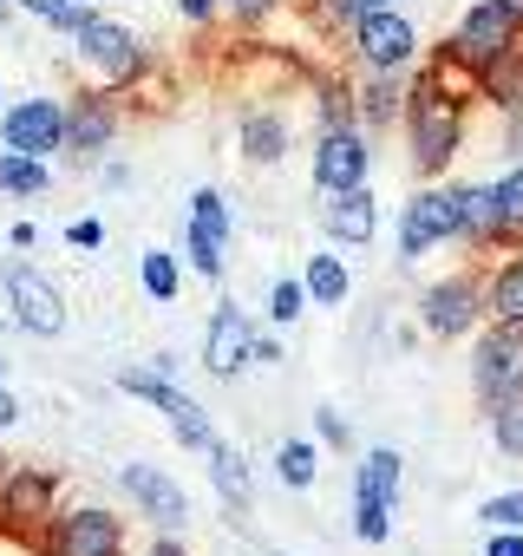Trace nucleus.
I'll return each mask as SVG.
<instances>
[{"label":"nucleus","instance_id":"nucleus-46","mask_svg":"<svg viewBox=\"0 0 523 556\" xmlns=\"http://www.w3.org/2000/svg\"><path fill=\"white\" fill-rule=\"evenodd\" d=\"M14 21V0H0V27H8Z\"/></svg>","mask_w":523,"mask_h":556},{"label":"nucleus","instance_id":"nucleus-33","mask_svg":"<svg viewBox=\"0 0 523 556\" xmlns=\"http://www.w3.org/2000/svg\"><path fill=\"white\" fill-rule=\"evenodd\" d=\"M477 517H484L490 530H523V491H497V497H484Z\"/></svg>","mask_w":523,"mask_h":556},{"label":"nucleus","instance_id":"nucleus-10","mask_svg":"<svg viewBox=\"0 0 523 556\" xmlns=\"http://www.w3.org/2000/svg\"><path fill=\"white\" fill-rule=\"evenodd\" d=\"M484 321V282L477 275H445L419 295V328L432 341H464L471 328Z\"/></svg>","mask_w":523,"mask_h":556},{"label":"nucleus","instance_id":"nucleus-9","mask_svg":"<svg viewBox=\"0 0 523 556\" xmlns=\"http://www.w3.org/2000/svg\"><path fill=\"white\" fill-rule=\"evenodd\" d=\"M53 517H60V471H27V465H14L8 478H0V530H14V536L34 543Z\"/></svg>","mask_w":523,"mask_h":556},{"label":"nucleus","instance_id":"nucleus-45","mask_svg":"<svg viewBox=\"0 0 523 556\" xmlns=\"http://www.w3.org/2000/svg\"><path fill=\"white\" fill-rule=\"evenodd\" d=\"M503 8H510V21H516V27H523V0H503Z\"/></svg>","mask_w":523,"mask_h":556},{"label":"nucleus","instance_id":"nucleus-5","mask_svg":"<svg viewBox=\"0 0 523 556\" xmlns=\"http://www.w3.org/2000/svg\"><path fill=\"white\" fill-rule=\"evenodd\" d=\"M0 289H8V321L34 341H60L66 334V295L53 275H40L34 262H8L0 268Z\"/></svg>","mask_w":523,"mask_h":556},{"label":"nucleus","instance_id":"nucleus-28","mask_svg":"<svg viewBox=\"0 0 523 556\" xmlns=\"http://www.w3.org/2000/svg\"><path fill=\"white\" fill-rule=\"evenodd\" d=\"M315 471H321L315 439H282V445H276V478H282L289 491H308V484H315Z\"/></svg>","mask_w":523,"mask_h":556},{"label":"nucleus","instance_id":"nucleus-36","mask_svg":"<svg viewBox=\"0 0 523 556\" xmlns=\"http://www.w3.org/2000/svg\"><path fill=\"white\" fill-rule=\"evenodd\" d=\"M315 439H321V445H334V452H347V445H354V432H347V419H341L334 406H321V413H315Z\"/></svg>","mask_w":523,"mask_h":556},{"label":"nucleus","instance_id":"nucleus-31","mask_svg":"<svg viewBox=\"0 0 523 556\" xmlns=\"http://www.w3.org/2000/svg\"><path fill=\"white\" fill-rule=\"evenodd\" d=\"M490 439H497L503 458H523V393H510V400L490 406Z\"/></svg>","mask_w":523,"mask_h":556},{"label":"nucleus","instance_id":"nucleus-11","mask_svg":"<svg viewBox=\"0 0 523 556\" xmlns=\"http://www.w3.org/2000/svg\"><path fill=\"white\" fill-rule=\"evenodd\" d=\"M516 21H510V8L503 0H477V8H464V21L451 27V40H445V53L451 60H464L471 73H484L490 60H503L510 47H516Z\"/></svg>","mask_w":523,"mask_h":556},{"label":"nucleus","instance_id":"nucleus-40","mask_svg":"<svg viewBox=\"0 0 523 556\" xmlns=\"http://www.w3.org/2000/svg\"><path fill=\"white\" fill-rule=\"evenodd\" d=\"M484 556H523V530H490Z\"/></svg>","mask_w":523,"mask_h":556},{"label":"nucleus","instance_id":"nucleus-34","mask_svg":"<svg viewBox=\"0 0 523 556\" xmlns=\"http://www.w3.org/2000/svg\"><path fill=\"white\" fill-rule=\"evenodd\" d=\"M354 536L360 543H386L393 536V510L386 504H354Z\"/></svg>","mask_w":523,"mask_h":556},{"label":"nucleus","instance_id":"nucleus-15","mask_svg":"<svg viewBox=\"0 0 523 556\" xmlns=\"http://www.w3.org/2000/svg\"><path fill=\"white\" fill-rule=\"evenodd\" d=\"M118 491L138 504V517H151L164 536H177L183 523H190V497H183V484L164 471V465H118Z\"/></svg>","mask_w":523,"mask_h":556},{"label":"nucleus","instance_id":"nucleus-1","mask_svg":"<svg viewBox=\"0 0 523 556\" xmlns=\"http://www.w3.org/2000/svg\"><path fill=\"white\" fill-rule=\"evenodd\" d=\"M66 47H73V66L86 73L92 92H125L144 79V40H138V27H125L112 14H86L66 34Z\"/></svg>","mask_w":523,"mask_h":556},{"label":"nucleus","instance_id":"nucleus-24","mask_svg":"<svg viewBox=\"0 0 523 556\" xmlns=\"http://www.w3.org/2000/svg\"><path fill=\"white\" fill-rule=\"evenodd\" d=\"M302 289H308V302L315 308H341L347 302V289H354V275H347V262L341 255H308V268H302Z\"/></svg>","mask_w":523,"mask_h":556},{"label":"nucleus","instance_id":"nucleus-43","mask_svg":"<svg viewBox=\"0 0 523 556\" xmlns=\"http://www.w3.org/2000/svg\"><path fill=\"white\" fill-rule=\"evenodd\" d=\"M34 236H40L34 223H14V229H8V242H14V249H34Z\"/></svg>","mask_w":523,"mask_h":556},{"label":"nucleus","instance_id":"nucleus-32","mask_svg":"<svg viewBox=\"0 0 523 556\" xmlns=\"http://www.w3.org/2000/svg\"><path fill=\"white\" fill-rule=\"evenodd\" d=\"M490 190H497V216H503V242H523V164H516L510 177H497Z\"/></svg>","mask_w":523,"mask_h":556},{"label":"nucleus","instance_id":"nucleus-22","mask_svg":"<svg viewBox=\"0 0 523 556\" xmlns=\"http://www.w3.org/2000/svg\"><path fill=\"white\" fill-rule=\"evenodd\" d=\"M458 236L477 242V249L503 242V216H497V190L490 184H464L458 190Z\"/></svg>","mask_w":523,"mask_h":556},{"label":"nucleus","instance_id":"nucleus-42","mask_svg":"<svg viewBox=\"0 0 523 556\" xmlns=\"http://www.w3.org/2000/svg\"><path fill=\"white\" fill-rule=\"evenodd\" d=\"M14 8H21V14H34V21H47V14L60 8V0H14Z\"/></svg>","mask_w":523,"mask_h":556},{"label":"nucleus","instance_id":"nucleus-4","mask_svg":"<svg viewBox=\"0 0 523 556\" xmlns=\"http://www.w3.org/2000/svg\"><path fill=\"white\" fill-rule=\"evenodd\" d=\"M40 556H131V523L105 504H79V510H60L40 536H34Z\"/></svg>","mask_w":523,"mask_h":556},{"label":"nucleus","instance_id":"nucleus-14","mask_svg":"<svg viewBox=\"0 0 523 556\" xmlns=\"http://www.w3.org/2000/svg\"><path fill=\"white\" fill-rule=\"evenodd\" d=\"M458 236V184L445 190V184H432V190H419L406 210H399V262H419V255H432L438 242H451Z\"/></svg>","mask_w":523,"mask_h":556},{"label":"nucleus","instance_id":"nucleus-27","mask_svg":"<svg viewBox=\"0 0 523 556\" xmlns=\"http://www.w3.org/2000/svg\"><path fill=\"white\" fill-rule=\"evenodd\" d=\"M138 282H144V295H151V302H164V308H170V302H177V289H183V268H177V255H170V249H144V255H138Z\"/></svg>","mask_w":523,"mask_h":556},{"label":"nucleus","instance_id":"nucleus-17","mask_svg":"<svg viewBox=\"0 0 523 556\" xmlns=\"http://www.w3.org/2000/svg\"><path fill=\"white\" fill-rule=\"evenodd\" d=\"M248 341H255L248 315H242L235 302H216V315H209V328H203V367H209L216 380L248 374Z\"/></svg>","mask_w":523,"mask_h":556},{"label":"nucleus","instance_id":"nucleus-16","mask_svg":"<svg viewBox=\"0 0 523 556\" xmlns=\"http://www.w3.org/2000/svg\"><path fill=\"white\" fill-rule=\"evenodd\" d=\"M183 249H190V268L203 275V282H222V262H229V203H222V190H196L190 197V236H183Z\"/></svg>","mask_w":523,"mask_h":556},{"label":"nucleus","instance_id":"nucleus-39","mask_svg":"<svg viewBox=\"0 0 523 556\" xmlns=\"http://www.w3.org/2000/svg\"><path fill=\"white\" fill-rule=\"evenodd\" d=\"M276 361H282V341L276 334H255L248 341V367H276Z\"/></svg>","mask_w":523,"mask_h":556},{"label":"nucleus","instance_id":"nucleus-41","mask_svg":"<svg viewBox=\"0 0 523 556\" xmlns=\"http://www.w3.org/2000/svg\"><path fill=\"white\" fill-rule=\"evenodd\" d=\"M14 419H21V400H14V393H8V387H0V432H8V426H14Z\"/></svg>","mask_w":523,"mask_h":556},{"label":"nucleus","instance_id":"nucleus-26","mask_svg":"<svg viewBox=\"0 0 523 556\" xmlns=\"http://www.w3.org/2000/svg\"><path fill=\"white\" fill-rule=\"evenodd\" d=\"M203 458H209V478H216V491L229 497V510H235V523H242V510H248V458H242L235 445H222V439H216Z\"/></svg>","mask_w":523,"mask_h":556},{"label":"nucleus","instance_id":"nucleus-35","mask_svg":"<svg viewBox=\"0 0 523 556\" xmlns=\"http://www.w3.org/2000/svg\"><path fill=\"white\" fill-rule=\"evenodd\" d=\"M282 8H289V0H222V14L235 27H262V21H276Z\"/></svg>","mask_w":523,"mask_h":556},{"label":"nucleus","instance_id":"nucleus-6","mask_svg":"<svg viewBox=\"0 0 523 556\" xmlns=\"http://www.w3.org/2000/svg\"><path fill=\"white\" fill-rule=\"evenodd\" d=\"M347 47H354L360 73H406L419 60V27L399 8H373L347 27Z\"/></svg>","mask_w":523,"mask_h":556},{"label":"nucleus","instance_id":"nucleus-44","mask_svg":"<svg viewBox=\"0 0 523 556\" xmlns=\"http://www.w3.org/2000/svg\"><path fill=\"white\" fill-rule=\"evenodd\" d=\"M138 556H183V543H177V536H157V543H151V549H138Z\"/></svg>","mask_w":523,"mask_h":556},{"label":"nucleus","instance_id":"nucleus-13","mask_svg":"<svg viewBox=\"0 0 523 556\" xmlns=\"http://www.w3.org/2000/svg\"><path fill=\"white\" fill-rule=\"evenodd\" d=\"M0 144L27 157H60L66 144V99H14L0 105Z\"/></svg>","mask_w":523,"mask_h":556},{"label":"nucleus","instance_id":"nucleus-38","mask_svg":"<svg viewBox=\"0 0 523 556\" xmlns=\"http://www.w3.org/2000/svg\"><path fill=\"white\" fill-rule=\"evenodd\" d=\"M177 14H183L190 27H209V21L222 14V0H177Z\"/></svg>","mask_w":523,"mask_h":556},{"label":"nucleus","instance_id":"nucleus-12","mask_svg":"<svg viewBox=\"0 0 523 556\" xmlns=\"http://www.w3.org/2000/svg\"><path fill=\"white\" fill-rule=\"evenodd\" d=\"M118 144V99L112 92H79V99H66V164H79V170H92L105 151Z\"/></svg>","mask_w":523,"mask_h":556},{"label":"nucleus","instance_id":"nucleus-2","mask_svg":"<svg viewBox=\"0 0 523 556\" xmlns=\"http://www.w3.org/2000/svg\"><path fill=\"white\" fill-rule=\"evenodd\" d=\"M406 144H412V170L419 177H438L458 157V144H464V99L445 92L432 73L412 79V92H406Z\"/></svg>","mask_w":523,"mask_h":556},{"label":"nucleus","instance_id":"nucleus-21","mask_svg":"<svg viewBox=\"0 0 523 556\" xmlns=\"http://www.w3.org/2000/svg\"><path fill=\"white\" fill-rule=\"evenodd\" d=\"M406 73H367V86H360V99H354V118L367 125V131H386L393 118H406Z\"/></svg>","mask_w":523,"mask_h":556},{"label":"nucleus","instance_id":"nucleus-30","mask_svg":"<svg viewBox=\"0 0 523 556\" xmlns=\"http://www.w3.org/2000/svg\"><path fill=\"white\" fill-rule=\"evenodd\" d=\"M373 8H399V0H308V14H315V27H328V34H347L360 14H373Z\"/></svg>","mask_w":523,"mask_h":556},{"label":"nucleus","instance_id":"nucleus-8","mask_svg":"<svg viewBox=\"0 0 523 556\" xmlns=\"http://www.w3.org/2000/svg\"><path fill=\"white\" fill-rule=\"evenodd\" d=\"M471 387L484 406L523 393V321H490L471 348Z\"/></svg>","mask_w":523,"mask_h":556},{"label":"nucleus","instance_id":"nucleus-25","mask_svg":"<svg viewBox=\"0 0 523 556\" xmlns=\"http://www.w3.org/2000/svg\"><path fill=\"white\" fill-rule=\"evenodd\" d=\"M47 190H53L47 157H27V151L0 144V197H47Z\"/></svg>","mask_w":523,"mask_h":556},{"label":"nucleus","instance_id":"nucleus-29","mask_svg":"<svg viewBox=\"0 0 523 556\" xmlns=\"http://www.w3.org/2000/svg\"><path fill=\"white\" fill-rule=\"evenodd\" d=\"M308 308H315V302H308V289H302V275H282V282H269V302H262V315H269L276 328H295Z\"/></svg>","mask_w":523,"mask_h":556},{"label":"nucleus","instance_id":"nucleus-19","mask_svg":"<svg viewBox=\"0 0 523 556\" xmlns=\"http://www.w3.org/2000/svg\"><path fill=\"white\" fill-rule=\"evenodd\" d=\"M289 118L282 112H269V105H255V112H242V131H235V144H242V164H255V170H269V164H282L289 157Z\"/></svg>","mask_w":523,"mask_h":556},{"label":"nucleus","instance_id":"nucleus-49","mask_svg":"<svg viewBox=\"0 0 523 556\" xmlns=\"http://www.w3.org/2000/svg\"><path fill=\"white\" fill-rule=\"evenodd\" d=\"M0 105H8V92H0Z\"/></svg>","mask_w":523,"mask_h":556},{"label":"nucleus","instance_id":"nucleus-37","mask_svg":"<svg viewBox=\"0 0 523 556\" xmlns=\"http://www.w3.org/2000/svg\"><path fill=\"white\" fill-rule=\"evenodd\" d=\"M66 242H73V249H99V242H105V223H99V216H79V223H66Z\"/></svg>","mask_w":523,"mask_h":556},{"label":"nucleus","instance_id":"nucleus-20","mask_svg":"<svg viewBox=\"0 0 523 556\" xmlns=\"http://www.w3.org/2000/svg\"><path fill=\"white\" fill-rule=\"evenodd\" d=\"M399 478H406V458L393 445H373L360 452V471H354V504H399Z\"/></svg>","mask_w":523,"mask_h":556},{"label":"nucleus","instance_id":"nucleus-48","mask_svg":"<svg viewBox=\"0 0 523 556\" xmlns=\"http://www.w3.org/2000/svg\"><path fill=\"white\" fill-rule=\"evenodd\" d=\"M269 556H295V549H269Z\"/></svg>","mask_w":523,"mask_h":556},{"label":"nucleus","instance_id":"nucleus-23","mask_svg":"<svg viewBox=\"0 0 523 556\" xmlns=\"http://www.w3.org/2000/svg\"><path fill=\"white\" fill-rule=\"evenodd\" d=\"M484 315L490 321H523V249L484 275Z\"/></svg>","mask_w":523,"mask_h":556},{"label":"nucleus","instance_id":"nucleus-3","mask_svg":"<svg viewBox=\"0 0 523 556\" xmlns=\"http://www.w3.org/2000/svg\"><path fill=\"white\" fill-rule=\"evenodd\" d=\"M118 393H131V400H144L151 413H164V426H170V439H177L183 452H209V445H216V419H209L203 400H190L164 367H125V374H118Z\"/></svg>","mask_w":523,"mask_h":556},{"label":"nucleus","instance_id":"nucleus-7","mask_svg":"<svg viewBox=\"0 0 523 556\" xmlns=\"http://www.w3.org/2000/svg\"><path fill=\"white\" fill-rule=\"evenodd\" d=\"M373 170V151H367V125L354 118H328L321 138H315V190L321 197H341V190H360Z\"/></svg>","mask_w":523,"mask_h":556},{"label":"nucleus","instance_id":"nucleus-47","mask_svg":"<svg viewBox=\"0 0 523 556\" xmlns=\"http://www.w3.org/2000/svg\"><path fill=\"white\" fill-rule=\"evenodd\" d=\"M8 471H14V458H8V452H0V478H8Z\"/></svg>","mask_w":523,"mask_h":556},{"label":"nucleus","instance_id":"nucleus-18","mask_svg":"<svg viewBox=\"0 0 523 556\" xmlns=\"http://www.w3.org/2000/svg\"><path fill=\"white\" fill-rule=\"evenodd\" d=\"M321 223H328V242H347V249H360V242H373L380 236V197L360 184V190H341V197H328L321 203Z\"/></svg>","mask_w":523,"mask_h":556}]
</instances>
